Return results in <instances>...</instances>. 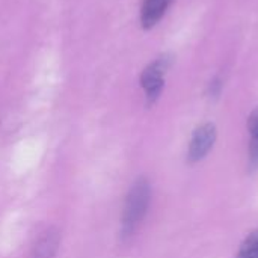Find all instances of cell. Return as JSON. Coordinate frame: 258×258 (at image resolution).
Here are the masks:
<instances>
[{
  "label": "cell",
  "mask_w": 258,
  "mask_h": 258,
  "mask_svg": "<svg viewBox=\"0 0 258 258\" xmlns=\"http://www.w3.org/2000/svg\"><path fill=\"white\" fill-rule=\"evenodd\" d=\"M151 201V187L147 178L141 177L138 178L133 186L130 187L124 210H122V218H121V234L122 237H130L141 222L144 221L148 207Z\"/></svg>",
  "instance_id": "1"
},
{
  "label": "cell",
  "mask_w": 258,
  "mask_h": 258,
  "mask_svg": "<svg viewBox=\"0 0 258 258\" xmlns=\"http://www.w3.org/2000/svg\"><path fill=\"white\" fill-rule=\"evenodd\" d=\"M171 65V57L168 54L160 56L154 62H151L141 76V85L147 94V101L150 104L156 103L162 94L165 85V74Z\"/></svg>",
  "instance_id": "2"
},
{
  "label": "cell",
  "mask_w": 258,
  "mask_h": 258,
  "mask_svg": "<svg viewBox=\"0 0 258 258\" xmlns=\"http://www.w3.org/2000/svg\"><path fill=\"white\" fill-rule=\"evenodd\" d=\"M215 141H216V128L212 122H206L197 127L189 145V154H187L189 162L195 163L203 160L213 148Z\"/></svg>",
  "instance_id": "3"
},
{
  "label": "cell",
  "mask_w": 258,
  "mask_h": 258,
  "mask_svg": "<svg viewBox=\"0 0 258 258\" xmlns=\"http://www.w3.org/2000/svg\"><path fill=\"white\" fill-rule=\"evenodd\" d=\"M172 0H144L142 8H141V24L144 29H151L154 27L168 8L171 6Z\"/></svg>",
  "instance_id": "4"
},
{
  "label": "cell",
  "mask_w": 258,
  "mask_h": 258,
  "mask_svg": "<svg viewBox=\"0 0 258 258\" xmlns=\"http://www.w3.org/2000/svg\"><path fill=\"white\" fill-rule=\"evenodd\" d=\"M59 233L54 228L47 230L36 242L29 258H54L59 248Z\"/></svg>",
  "instance_id": "5"
},
{
  "label": "cell",
  "mask_w": 258,
  "mask_h": 258,
  "mask_svg": "<svg viewBox=\"0 0 258 258\" xmlns=\"http://www.w3.org/2000/svg\"><path fill=\"white\" fill-rule=\"evenodd\" d=\"M248 128L251 133L249 166H251V169H258V107L251 113V116L248 119Z\"/></svg>",
  "instance_id": "6"
},
{
  "label": "cell",
  "mask_w": 258,
  "mask_h": 258,
  "mask_svg": "<svg viewBox=\"0 0 258 258\" xmlns=\"http://www.w3.org/2000/svg\"><path fill=\"white\" fill-rule=\"evenodd\" d=\"M237 258H258V230L248 234V237L243 240Z\"/></svg>",
  "instance_id": "7"
}]
</instances>
